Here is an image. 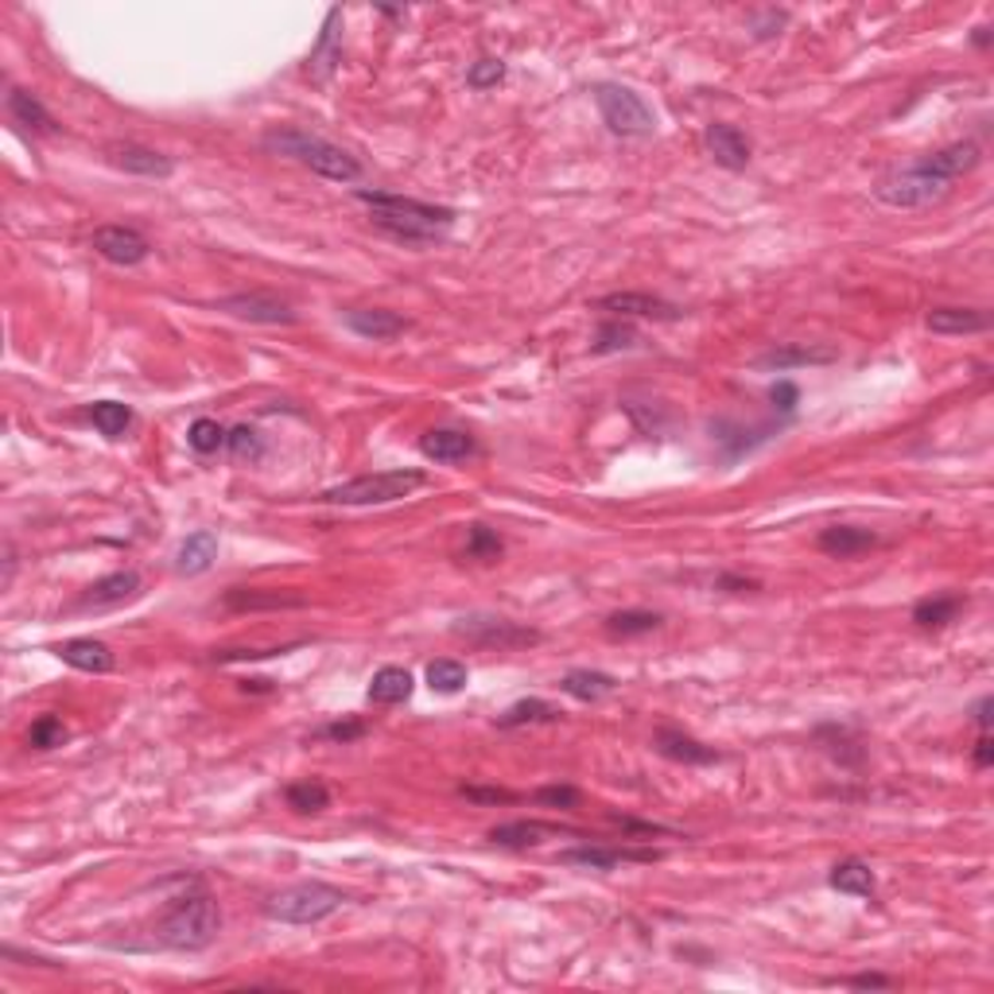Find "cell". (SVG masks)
<instances>
[{"label":"cell","mask_w":994,"mask_h":994,"mask_svg":"<svg viewBox=\"0 0 994 994\" xmlns=\"http://www.w3.org/2000/svg\"><path fill=\"white\" fill-rule=\"evenodd\" d=\"M598 311H610V315H633V319H664V323H676L684 319V307L669 304L661 296H649V292H610V296L598 299Z\"/></svg>","instance_id":"4fadbf2b"},{"label":"cell","mask_w":994,"mask_h":994,"mask_svg":"<svg viewBox=\"0 0 994 994\" xmlns=\"http://www.w3.org/2000/svg\"><path fill=\"white\" fill-rule=\"evenodd\" d=\"M354 198L362 206H369V221L385 238L400 241V245H432L443 233L455 226V210L450 206L420 203L409 195H392V191H369L357 187Z\"/></svg>","instance_id":"7a4b0ae2"},{"label":"cell","mask_w":994,"mask_h":994,"mask_svg":"<svg viewBox=\"0 0 994 994\" xmlns=\"http://www.w3.org/2000/svg\"><path fill=\"white\" fill-rule=\"evenodd\" d=\"M827 882H832V890L850 893V898H875V886H878L875 870H870V862H862V858H843V862H835Z\"/></svg>","instance_id":"f1b7e54d"},{"label":"cell","mask_w":994,"mask_h":994,"mask_svg":"<svg viewBox=\"0 0 994 994\" xmlns=\"http://www.w3.org/2000/svg\"><path fill=\"white\" fill-rule=\"evenodd\" d=\"M502 552H505L502 536L493 533L490 525H470L467 528V560L493 563V560H502Z\"/></svg>","instance_id":"74e56055"},{"label":"cell","mask_w":994,"mask_h":994,"mask_svg":"<svg viewBox=\"0 0 994 994\" xmlns=\"http://www.w3.org/2000/svg\"><path fill=\"white\" fill-rule=\"evenodd\" d=\"M991 707H994V699H991V696H983V699L975 704V727H979V734L991 731Z\"/></svg>","instance_id":"816d5d0a"},{"label":"cell","mask_w":994,"mask_h":994,"mask_svg":"<svg viewBox=\"0 0 994 994\" xmlns=\"http://www.w3.org/2000/svg\"><path fill=\"white\" fill-rule=\"evenodd\" d=\"M832 346H797V342H785V346L765 350L762 357H754L757 374H789V369H804V366H827L835 362Z\"/></svg>","instance_id":"5bb4252c"},{"label":"cell","mask_w":994,"mask_h":994,"mask_svg":"<svg viewBox=\"0 0 994 994\" xmlns=\"http://www.w3.org/2000/svg\"><path fill=\"white\" fill-rule=\"evenodd\" d=\"M214 307L221 315L241 319V323H261V327H292L299 319L288 299H281L276 292H238V296L218 299Z\"/></svg>","instance_id":"9c48e42d"},{"label":"cell","mask_w":994,"mask_h":994,"mask_svg":"<svg viewBox=\"0 0 994 994\" xmlns=\"http://www.w3.org/2000/svg\"><path fill=\"white\" fill-rule=\"evenodd\" d=\"M342 323L357 334V339H369V342H389L397 334L409 331V319L397 311H385V307H354V311L342 315Z\"/></svg>","instance_id":"9a60e30c"},{"label":"cell","mask_w":994,"mask_h":994,"mask_svg":"<svg viewBox=\"0 0 994 994\" xmlns=\"http://www.w3.org/2000/svg\"><path fill=\"white\" fill-rule=\"evenodd\" d=\"M595 105H598V113H603V125L610 128L614 137H621V140L653 137V128H656L653 110H649V105L641 102V94H633L629 85L598 82L595 85Z\"/></svg>","instance_id":"52a82bcc"},{"label":"cell","mask_w":994,"mask_h":994,"mask_svg":"<svg viewBox=\"0 0 994 994\" xmlns=\"http://www.w3.org/2000/svg\"><path fill=\"white\" fill-rule=\"evenodd\" d=\"M409 696H412V672L409 669L385 664V669L374 672V681H369V699H374V704H404Z\"/></svg>","instance_id":"4dcf8cb0"},{"label":"cell","mask_w":994,"mask_h":994,"mask_svg":"<svg viewBox=\"0 0 994 994\" xmlns=\"http://www.w3.org/2000/svg\"><path fill=\"white\" fill-rule=\"evenodd\" d=\"M769 400H774V409L785 412V416H792L800 404V389L792 381H777L774 389H769Z\"/></svg>","instance_id":"7dc6e473"},{"label":"cell","mask_w":994,"mask_h":994,"mask_svg":"<svg viewBox=\"0 0 994 994\" xmlns=\"http://www.w3.org/2000/svg\"><path fill=\"white\" fill-rule=\"evenodd\" d=\"M750 24H754V35H757V39H774V35L781 32L785 24H789V12H777V9L754 12V16H750Z\"/></svg>","instance_id":"f6af8a7d"},{"label":"cell","mask_w":994,"mask_h":994,"mask_svg":"<svg viewBox=\"0 0 994 994\" xmlns=\"http://www.w3.org/2000/svg\"><path fill=\"white\" fill-rule=\"evenodd\" d=\"M653 629H661V614L653 610H618L606 618L610 638H641V633H653Z\"/></svg>","instance_id":"e575fe53"},{"label":"cell","mask_w":994,"mask_h":994,"mask_svg":"<svg viewBox=\"0 0 994 994\" xmlns=\"http://www.w3.org/2000/svg\"><path fill=\"white\" fill-rule=\"evenodd\" d=\"M284 800H288V808H296L299 816H319L323 808H331V789H327L323 781H315V777H307V781L288 785Z\"/></svg>","instance_id":"d6a6232c"},{"label":"cell","mask_w":994,"mask_h":994,"mask_svg":"<svg viewBox=\"0 0 994 994\" xmlns=\"http://www.w3.org/2000/svg\"><path fill=\"white\" fill-rule=\"evenodd\" d=\"M975 765H979V769H991V765H994V742H991V731L979 734V742H975Z\"/></svg>","instance_id":"f907efd6"},{"label":"cell","mask_w":994,"mask_h":994,"mask_svg":"<svg viewBox=\"0 0 994 994\" xmlns=\"http://www.w3.org/2000/svg\"><path fill=\"white\" fill-rule=\"evenodd\" d=\"M218 928H221L218 901L206 890H191V893H179L168 910H163L156 933H160V944H168L175 952H203V948H210L218 940Z\"/></svg>","instance_id":"3957f363"},{"label":"cell","mask_w":994,"mask_h":994,"mask_svg":"<svg viewBox=\"0 0 994 994\" xmlns=\"http://www.w3.org/2000/svg\"><path fill=\"white\" fill-rule=\"evenodd\" d=\"M925 327L933 334H983L991 331V315L979 307H933Z\"/></svg>","instance_id":"603a6c76"},{"label":"cell","mask_w":994,"mask_h":994,"mask_svg":"<svg viewBox=\"0 0 994 994\" xmlns=\"http://www.w3.org/2000/svg\"><path fill=\"white\" fill-rule=\"evenodd\" d=\"M427 482L424 470H377V475H357L342 485L323 490V502L331 505H389L400 498H412Z\"/></svg>","instance_id":"8992f818"},{"label":"cell","mask_w":994,"mask_h":994,"mask_svg":"<svg viewBox=\"0 0 994 994\" xmlns=\"http://www.w3.org/2000/svg\"><path fill=\"white\" fill-rule=\"evenodd\" d=\"M610 824H614V827H621L626 835H669V827L645 824V820H633V816H618V812L610 816Z\"/></svg>","instance_id":"c3c4849f"},{"label":"cell","mask_w":994,"mask_h":994,"mask_svg":"<svg viewBox=\"0 0 994 994\" xmlns=\"http://www.w3.org/2000/svg\"><path fill=\"white\" fill-rule=\"evenodd\" d=\"M342 901L346 893L331 882H296L264 901V917L281 925H319L334 910H342Z\"/></svg>","instance_id":"5b68a950"},{"label":"cell","mask_w":994,"mask_h":994,"mask_svg":"<svg viewBox=\"0 0 994 994\" xmlns=\"http://www.w3.org/2000/svg\"><path fill=\"white\" fill-rule=\"evenodd\" d=\"M264 148L304 163V168H311L315 175L331 179V183H354V179L362 175V163H357L346 148L315 137L307 128H273V133H264Z\"/></svg>","instance_id":"277c9868"},{"label":"cell","mask_w":994,"mask_h":994,"mask_svg":"<svg viewBox=\"0 0 994 994\" xmlns=\"http://www.w3.org/2000/svg\"><path fill=\"white\" fill-rule=\"evenodd\" d=\"M226 447H230L233 459H249V462H256L264 455L261 432H256V427H249V424L230 427V435H226Z\"/></svg>","instance_id":"b9f144b4"},{"label":"cell","mask_w":994,"mask_h":994,"mask_svg":"<svg viewBox=\"0 0 994 994\" xmlns=\"http://www.w3.org/2000/svg\"><path fill=\"white\" fill-rule=\"evenodd\" d=\"M462 797L475 800V804H513V792L510 789H485V785H462Z\"/></svg>","instance_id":"bcb514c9"},{"label":"cell","mask_w":994,"mask_h":994,"mask_svg":"<svg viewBox=\"0 0 994 994\" xmlns=\"http://www.w3.org/2000/svg\"><path fill=\"white\" fill-rule=\"evenodd\" d=\"M105 156H110L113 168L128 171V175L168 179L171 171H175V160H171V156L156 152V148H145V145H110Z\"/></svg>","instance_id":"2e32d148"},{"label":"cell","mask_w":994,"mask_h":994,"mask_svg":"<svg viewBox=\"0 0 994 994\" xmlns=\"http://www.w3.org/2000/svg\"><path fill=\"white\" fill-rule=\"evenodd\" d=\"M226 427L218 424V420H210V416H203V420H195V424L187 427V443L191 447L198 450V455H214L218 447H226Z\"/></svg>","instance_id":"f35d334b"},{"label":"cell","mask_w":994,"mask_h":994,"mask_svg":"<svg viewBox=\"0 0 994 994\" xmlns=\"http://www.w3.org/2000/svg\"><path fill=\"white\" fill-rule=\"evenodd\" d=\"M218 560V536L214 533H191L175 552V571L179 575H203Z\"/></svg>","instance_id":"d4e9b609"},{"label":"cell","mask_w":994,"mask_h":994,"mask_svg":"<svg viewBox=\"0 0 994 994\" xmlns=\"http://www.w3.org/2000/svg\"><path fill=\"white\" fill-rule=\"evenodd\" d=\"M704 145H707V152H711V160L719 163V168H727V171H742L750 163V156H754L750 140L742 137L734 125H722V121L707 125Z\"/></svg>","instance_id":"e0dca14e"},{"label":"cell","mask_w":994,"mask_h":994,"mask_svg":"<svg viewBox=\"0 0 994 994\" xmlns=\"http://www.w3.org/2000/svg\"><path fill=\"white\" fill-rule=\"evenodd\" d=\"M427 684H432V692H439V696H455V692L467 688V664L450 661V656H439V661L427 664Z\"/></svg>","instance_id":"d590c367"},{"label":"cell","mask_w":994,"mask_h":994,"mask_svg":"<svg viewBox=\"0 0 994 994\" xmlns=\"http://www.w3.org/2000/svg\"><path fill=\"white\" fill-rule=\"evenodd\" d=\"M55 656H59L62 664H70V669L94 672V676H105V672H113V649L105 645V641H98V638H70V641H62V645H55Z\"/></svg>","instance_id":"d6986e66"},{"label":"cell","mask_w":994,"mask_h":994,"mask_svg":"<svg viewBox=\"0 0 994 994\" xmlns=\"http://www.w3.org/2000/svg\"><path fill=\"white\" fill-rule=\"evenodd\" d=\"M820 552L835 556V560H855V556L870 552V548H878V533H870V528H858V525H832L820 533Z\"/></svg>","instance_id":"7402d4cb"},{"label":"cell","mask_w":994,"mask_h":994,"mask_svg":"<svg viewBox=\"0 0 994 994\" xmlns=\"http://www.w3.org/2000/svg\"><path fill=\"white\" fill-rule=\"evenodd\" d=\"M614 688H618V681H614L610 672H595V669H575L560 681L563 696L579 699V704H598V699H606Z\"/></svg>","instance_id":"4316f807"},{"label":"cell","mask_w":994,"mask_h":994,"mask_svg":"<svg viewBox=\"0 0 994 994\" xmlns=\"http://www.w3.org/2000/svg\"><path fill=\"white\" fill-rule=\"evenodd\" d=\"M90 420H94V427L102 435H110V439H121V435L133 427V409L128 404H121V400H98V404H90Z\"/></svg>","instance_id":"836d02e7"},{"label":"cell","mask_w":994,"mask_h":994,"mask_svg":"<svg viewBox=\"0 0 994 994\" xmlns=\"http://www.w3.org/2000/svg\"><path fill=\"white\" fill-rule=\"evenodd\" d=\"M455 633L467 638L470 645H482V649H498V653H510V649H528V645H540V629H528L517 626V621H505V618H490V614H470V618L455 621Z\"/></svg>","instance_id":"ba28073f"},{"label":"cell","mask_w":994,"mask_h":994,"mask_svg":"<svg viewBox=\"0 0 994 994\" xmlns=\"http://www.w3.org/2000/svg\"><path fill=\"white\" fill-rule=\"evenodd\" d=\"M979 160H983V148L975 140H956V145L925 156L913 168L886 175L875 187V198L890 210H921L928 203H940L956 179L979 168Z\"/></svg>","instance_id":"6da1fadb"},{"label":"cell","mask_w":994,"mask_h":994,"mask_svg":"<svg viewBox=\"0 0 994 994\" xmlns=\"http://www.w3.org/2000/svg\"><path fill=\"white\" fill-rule=\"evenodd\" d=\"M560 707L548 704V699H521V704L505 707L502 715H498V727L502 731H513V727H533V722H556L560 719Z\"/></svg>","instance_id":"1f68e13d"},{"label":"cell","mask_w":994,"mask_h":994,"mask_svg":"<svg viewBox=\"0 0 994 994\" xmlns=\"http://www.w3.org/2000/svg\"><path fill=\"white\" fill-rule=\"evenodd\" d=\"M9 113H12V121H16L20 128H27V133H35V137H55V133H59V121L47 113V105H43L32 90L12 85L9 90Z\"/></svg>","instance_id":"44dd1931"},{"label":"cell","mask_w":994,"mask_h":994,"mask_svg":"<svg viewBox=\"0 0 994 994\" xmlns=\"http://www.w3.org/2000/svg\"><path fill=\"white\" fill-rule=\"evenodd\" d=\"M90 245H94L98 256H105L110 264H121V269H133V264L148 261V253H152L148 238L140 230H133V226H102V230H94Z\"/></svg>","instance_id":"30bf717a"},{"label":"cell","mask_w":994,"mask_h":994,"mask_svg":"<svg viewBox=\"0 0 994 994\" xmlns=\"http://www.w3.org/2000/svg\"><path fill=\"white\" fill-rule=\"evenodd\" d=\"M963 606H968V598H963V595L921 598V603L913 606V621H917L921 629H944V626H952V621L960 618Z\"/></svg>","instance_id":"f546056e"},{"label":"cell","mask_w":994,"mask_h":994,"mask_svg":"<svg viewBox=\"0 0 994 994\" xmlns=\"http://www.w3.org/2000/svg\"><path fill=\"white\" fill-rule=\"evenodd\" d=\"M653 746H656V754L669 757V762H676V765H715L722 757L715 746H704L699 739H692V734H684V731H672V727H661V731H656Z\"/></svg>","instance_id":"ac0fdd59"},{"label":"cell","mask_w":994,"mask_h":994,"mask_svg":"<svg viewBox=\"0 0 994 994\" xmlns=\"http://www.w3.org/2000/svg\"><path fill=\"white\" fill-rule=\"evenodd\" d=\"M221 603L230 606V610H299L307 598L284 595V591H245V586H233V591H226Z\"/></svg>","instance_id":"83f0119b"},{"label":"cell","mask_w":994,"mask_h":994,"mask_svg":"<svg viewBox=\"0 0 994 994\" xmlns=\"http://www.w3.org/2000/svg\"><path fill=\"white\" fill-rule=\"evenodd\" d=\"M661 850H638V847H598V843H583V847L560 850L563 867H583V870H614L621 862H656Z\"/></svg>","instance_id":"7c38bea8"},{"label":"cell","mask_w":994,"mask_h":994,"mask_svg":"<svg viewBox=\"0 0 994 994\" xmlns=\"http://www.w3.org/2000/svg\"><path fill=\"white\" fill-rule=\"evenodd\" d=\"M420 450H424V459H432V462H467L478 450V443H475V435L459 432V427H432V432L420 439Z\"/></svg>","instance_id":"ffe728a7"},{"label":"cell","mask_w":994,"mask_h":994,"mask_svg":"<svg viewBox=\"0 0 994 994\" xmlns=\"http://www.w3.org/2000/svg\"><path fill=\"white\" fill-rule=\"evenodd\" d=\"M633 346H638V331L629 323H621V319H606V323L598 327L595 342H591L595 354H618V350H633Z\"/></svg>","instance_id":"8d00e7d4"},{"label":"cell","mask_w":994,"mask_h":994,"mask_svg":"<svg viewBox=\"0 0 994 994\" xmlns=\"http://www.w3.org/2000/svg\"><path fill=\"white\" fill-rule=\"evenodd\" d=\"M140 586H145V579H140V571L125 568V571H113V575L98 579L94 586H85V595L78 598V610H113V606H125L133 603V598L140 595Z\"/></svg>","instance_id":"8fae6325"},{"label":"cell","mask_w":994,"mask_h":994,"mask_svg":"<svg viewBox=\"0 0 994 994\" xmlns=\"http://www.w3.org/2000/svg\"><path fill=\"white\" fill-rule=\"evenodd\" d=\"M369 734V722L366 719H339V722H327L319 731L311 734V742H334V746H350V742L366 739Z\"/></svg>","instance_id":"ab89813d"},{"label":"cell","mask_w":994,"mask_h":994,"mask_svg":"<svg viewBox=\"0 0 994 994\" xmlns=\"http://www.w3.org/2000/svg\"><path fill=\"white\" fill-rule=\"evenodd\" d=\"M505 78V62L502 59H478L475 67L467 70V85L470 90H493V85Z\"/></svg>","instance_id":"7bdbcfd3"},{"label":"cell","mask_w":994,"mask_h":994,"mask_svg":"<svg viewBox=\"0 0 994 994\" xmlns=\"http://www.w3.org/2000/svg\"><path fill=\"white\" fill-rule=\"evenodd\" d=\"M563 827L560 824H540V820H510V824H498L490 827V843H498V847H536V843H545V835H560Z\"/></svg>","instance_id":"484cf974"},{"label":"cell","mask_w":994,"mask_h":994,"mask_svg":"<svg viewBox=\"0 0 994 994\" xmlns=\"http://www.w3.org/2000/svg\"><path fill=\"white\" fill-rule=\"evenodd\" d=\"M339 20H342V9H331V12H327L323 35H319V43H315L311 59H307V78H315V82H327V78L334 75V67H339V62H342V47H339Z\"/></svg>","instance_id":"cb8c5ba5"},{"label":"cell","mask_w":994,"mask_h":994,"mask_svg":"<svg viewBox=\"0 0 994 994\" xmlns=\"http://www.w3.org/2000/svg\"><path fill=\"white\" fill-rule=\"evenodd\" d=\"M27 742H32L35 750H55L67 742V722L59 719V715H39V719L32 722V731H27Z\"/></svg>","instance_id":"60d3db41"},{"label":"cell","mask_w":994,"mask_h":994,"mask_svg":"<svg viewBox=\"0 0 994 994\" xmlns=\"http://www.w3.org/2000/svg\"><path fill=\"white\" fill-rule=\"evenodd\" d=\"M533 800L545 808H579L583 792H579L575 785H545V789H536Z\"/></svg>","instance_id":"ee69618b"},{"label":"cell","mask_w":994,"mask_h":994,"mask_svg":"<svg viewBox=\"0 0 994 994\" xmlns=\"http://www.w3.org/2000/svg\"><path fill=\"white\" fill-rule=\"evenodd\" d=\"M847 986H858V991H886V986H893V979L890 975H850V979H843Z\"/></svg>","instance_id":"681fc988"}]
</instances>
